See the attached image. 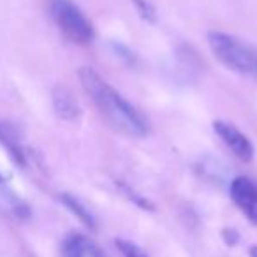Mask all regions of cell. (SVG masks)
I'll use <instances>...</instances> for the list:
<instances>
[{
	"instance_id": "277c9868",
	"label": "cell",
	"mask_w": 257,
	"mask_h": 257,
	"mask_svg": "<svg viewBox=\"0 0 257 257\" xmlns=\"http://www.w3.org/2000/svg\"><path fill=\"white\" fill-rule=\"evenodd\" d=\"M232 203L252 225H257V185L246 176H236L229 187Z\"/></svg>"
},
{
	"instance_id": "30bf717a",
	"label": "cell",
	"mask_w": 257,
	"mask_h": 257,
	"mask_svg": "<svg viewBox=\"0 0 257 257\" xmlns=\"http://www.w3.org/2000/svg\"><path fill=\"white\" fill-rule=\"evenodd\" d=\"M114 245H116V248L120 250L123 257H150L140 245H136L134 241H128V239L116 238Z\"/></svg>"
},
{
	"instance_id": "7c38bea8",
	"label": "cell",
	"mask_w": 257,
	"mask_h": 257,
	"mask_svg": "<svg viewBox=\"0 0 257 257\" xmlns=\"http://www.w3.org/2000/svg\"><path fill=\"white\" fill-rule=\"evenodd\" d=\"M222 236H224L225 243H227L229 246H234L236 243H238V239H239L238 232H236L234 229H224V232H222Z\"/></svg>"
},
{
	"instance_id": "4fadbf2b",
	"label": "cell",
	"mask_w": 257,
	"mask_h": 257,
	"mask_svg": "<svg viewBox=\"0 0 257 257\" xmlns=\"http://www.w3.org/2000/svg\"><path fill=\"white\" fill-rule=\"evenodd\" d=\"M248 255H250V257H257V245L250 246V250H248Z\"/></svg>"
},
{
	"instance_id": "9c48e42d",
	"label": "cell",
	"mask_w": 257,
	"mask_h": 257,
	"mask_svg": "<svg viewBox=\"0 0 257 257\" xmlns=\"http://www.w3.org/2000/svg\"><path fill=\"white\" fill-rule=\"evenodd\" d=\"M60 201L72 211V213L76 215V217L79 218V220L83 222V224L86 225V227H90V229L97 227L95 217H93L92 211H90L79 199H76V197L71 196V194H60Z\"/></svg>"
},
{
	"instance_id": "ba28073f",
	"label": "cell",
	"mask_w": 257,
	"mask_h": 257,
	"mask_svg": "<svg viewBox=\"0 0 257 257\" xmlns=\"http://www.w3.org/2000/svg\"><path fill=\"white\" fill-rule=\"evenodd\" d=\"M0 145L8 150V154L11 155V159L16 164L23 166L25 164V152H23L22 145H20V136L16 133V128L11 123L0 121Z\"/></svg>"
},
{
	"instance_id": "7a4b0ae2",
	"label": "cell",
	"mask_w": 257,
	"mask_h": 257,
	"mask_svg": "<svg viewBox=\"0 0 257 257\" xmlns=\"http://www.w3.org/2000/svg\"><path fill=\"white\" fill-rule=\"evenodd\" d=\"M211 53L229 71L257 81V50L231 34L211 30L208 32Z\"/></svg>"
},
{
	"instance_id": "5b68a950",
	"label": "cell",
	"mask_w": 257,
	"mask_h": 257,
	"mask_svg": "<svg viewBox=\"0 0 257 257\" xmlns=\"http://www.w3.org/2000/svg\"><path fill=\"white\" fill-rule=\"evenodd\" d=\"M213 131H215V134L224 141L225 147L234 154V157H238L239 161H243V162H250L253 159V145L250 143L248 138H246L239 128H236L232 123L217 120V121H213Z\"/></svg>"
},
{
	"instance_id": "6da1fadb",
	"label": "cell",
	"mask_w": 257,
	"mask_h": 257,
	"mask_svg": "<svg viewBox=\"0 0 257 257\" xmlns=\"http://www.w3.org/2000/svg\"><path fill=\"white\" fill-rule=\"evenodd\" d=\"M79 81L107 127L133 140L148 136L150 127L147 118L92 67L79 69Z\"/></svg>"
},
{
	"instance_id": "3957f363",
	"label": "cell",
	"mask_w": 257,
	"mask_h": 257,
	"mask_svg": "<svg viewBox=\"0 0 257 257\" xmlns=\"http://www.w3.org/2000/svg\"><path fill=\"white\" fill-rule=\"evenodd\" d=\"M51 22L74 44H90L95 37L93 23L72 0H50L48 4Z\"/></svg>"
},
{
	"instance_id": "8992f818",
	"label": "cell",
	"mask_w": 257,
	"mask_h": 257,
	"mask_svg": "<svg viewBox=\"0 0 257 257\" xmlns=\"http://www.w3.org/2000/svg\"><path fill=\"white\" fill-rule=\"evenodd\" d=\"M62 257H107L106 252L92 238L81 232H71L60 245Z\"/></svg>"
},
{
	"instance_id": "8fae6325",
	"label": "cell",
	"mask_w": 257,
	"mask_h": 257,
	"mask_svg": "<svg viewBox=\"0 0 257 257\" xmlns=\"http://www.w3.org/2000/svg\"><path fill=\"white\" fill-rule=\"evenodd\" d=\"M134 4H136L140 15L143 16L147 22H155V18H157V16H155V9L148 0H134Z\"/></svg>"
},
{
	"instance_id": "52a82bcc",
	"label": "cell",
	"mask_w": 257,
	"mask_h": 257,
	"mask_svg": "<svg viewBox=\"0 0 257 257\" xmlns=\"http://www.w3.org/2000/svg\"><path fill=\"white\" fill-rule=\"evenodd\" d=\"M53 109L57 116L65 121H76L81 116V106L78 99L65 86H57L53 90Z\"/></svg>"
},
{
	"instance_id": "5bb4252c",
	"label": "cell",
	"mask_w": 257,
	"mask_h": 257,
	"mask_svg": "<svg viewBox=\"0 0 257 257\" xmlns=\"http://www.w3.org/2000/svg\"><path fill=\"white\" fill-rule=\"evenodd\" d=\"M4 182V176H2V173H0V183Z\"/></svg>"
}]
</instances>
